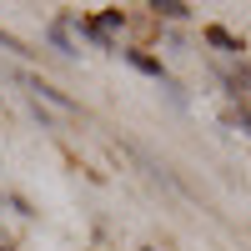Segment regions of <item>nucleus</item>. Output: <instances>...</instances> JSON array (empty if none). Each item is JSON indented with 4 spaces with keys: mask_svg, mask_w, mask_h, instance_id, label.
Segmentation results:
<instances>
[{
    "mask_svg": "<svg viewBox=\"0 0 251 251\" xmlns=\"http://www.w3.org/2000/svg\"><path fill=\"white\" fill-rule=\"evenodd\" d=\"M211 40H216L221 50H241V40H231V35H226V30H216V25H211Z\"/></svg>",
    "mask_w": 251,
    "mask_h": 251,
    "instance_id": "nucleus-4",
    "label": "nucleus"
},
{
    "mask_svg": "<svg viewBox=\"0 0 251 251\" xmlns=\"http://www.w3.org/2000/svg\"><path fill=\"white\" fill-rule=\"evenodd\" d=\"M121 30V10H106V15H96L91 25H86V35H96V40H106L111 46V35Z\"/></svg>",
    "mask_w": 251,
    "mask_h": 251,
    "instance_id": "nucleus-1",
    "label": "nucleus"
},
{
    "mask_svg": "<svg viewBox=\"0 0 251 251\" xmlns=\"http://www.w3.org/2000/svg\"><path fill=\"white\" fill-rule=\"evenodd\" d=\"M151 10H161L166 20H186V15H191V5H181V0H156Z\"/></svg>",
    "mask_w": 251,
    "mask_h": 251,
    "instance_id": "nucleus-2",
    "label": "nucleus"
},
{
    "mask_svg": "<svg viewBox=\"0 0 251 251\" xmlns=\"http://www.w3.org/2000/svg\"><path fill=\"white\" fill-rule=\"evenodd\" d=\"M126 60H131L136 71H146V75H161V60H151V55H136V50H126Z\"/></svg>",
    "mask_w": 251,
    "mask_h": 251,
    "instance_id": "nucleus-3",
    "label": "nucleus"
}]
</instances>
